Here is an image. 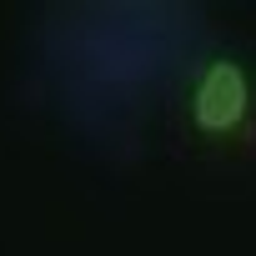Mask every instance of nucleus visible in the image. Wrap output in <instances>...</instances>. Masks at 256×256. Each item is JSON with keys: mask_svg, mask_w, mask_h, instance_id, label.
<instances>
[{"mask_svg": "<svg viewBox=\"0 0 256 256\" xmlns=\"http://www.w3.org/2000/svg\"><path fill=\"white\" fill-rule=\"evenodd\" d=\"M251 116V76L241 60L216 56L201 66L191 86V126L201 136H231L241 131V120Z\"/></svg>", "mask_w": 256, "mask_h": 256, "instance_id": "1", "label": "nucleus"}]
</instances>
